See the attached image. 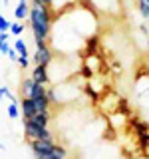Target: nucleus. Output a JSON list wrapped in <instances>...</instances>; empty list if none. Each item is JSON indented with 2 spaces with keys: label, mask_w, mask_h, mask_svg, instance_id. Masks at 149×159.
<instances>
[{
  "label": "nucleus",
  "mask_w": 149,
  "mask_h": 159,
  "mask_svg": "<svg viewBox=\"0 0 149 159\" xmlns=\"http://www.w3.org/2000/svg\"><path fill=\"white\" fill-rule=\"evenodd\" d=\"M24 28H26V24L20 22V20H14V22L10 24V32H12L14 36H18V38H20V34L24 32Z\"/></svg>",
  "instance_id": "obj_10"
},
{
  "label": "nucleus",
  "mask_w": 149,
  "mask_h": 159,
  "mask_svg": "<svg viewBox=\"0 0 149 159\" xmlns=\"http://www.w3.org/2000/svg\"><path fill=\"white\" fill-rule=\"evenodd\" d=\"M6 113H8V117H10V119H16L18 116H22V111L18 109V103H8Z\"/></svg>",
  "instance_id": "obj_11"
},
{
  "label": "nucleus",
  "mask_w": 149,
  "mask_h": 159,
  "mask_svg": "<svg viewBox=\"0 0 149 159\" xmlns=\"http://www.w3.org/2000/svg\"><path fill=\"white\" fill-rule=\"evenodd\" d=\"M30 16V2L28 0H18V4H16V8H14V18L16 20H26Z\"/></svg>",
  "instance_id": "obj_7"
},
{
  "label": "nucleus",
  "mask_w": 149,
  "mask_h": 159,
  "mask_svg": "<svg viewBox=\"0 0 149 159\" xmlns=\"http://www.w3.org/2000/svg\"><path fill=\"white\" fill-rule=\"evenodd\" d=\"M137 8H139V12H141V16L149 20V4L143 2V0H137Z\"/></svg>",
  "instance_id": "obj_12"
},
{
  "label": "nucleus",
  "mask_w": 149,
  "mask_h": 159,
  "mask_svg": "<svg viewBox=\"0 0 149 159\" xmlns=\"http://www.w3.org/2000/svg\"><path fill=\"white\" fill-rule=\"evenodd\" d=\"M0 54H2V52H0Z\"/></svg>",
  "instance_id": "obj_22"
},
{
  "label": "nucleus",
  "mask_w": 149,
  "mask_h": 159,
  "mask_svg": "<svg viewBox=\"0 0 149 159\" xmlns=\"http://www.w3.org/2000/svg\"><path fill=\"white\" fill-rule=\"evenodd\" d=\"M24 135L26 139H52V131L48 125H42L36 119H24Z\"/></svg>",
  "instance_id": "obj_2"
},
{
  "label": "nucleus",
  "mask_w": 149,
  "mask_h": 159,
  "mask_svg": "<svg viewBox=\"0 0 149 159\" xmlns=\"http://www.w3.org/2000/svg\"><path fill=\"white\" fill-rule=\"evenodd\" d=\"M12 46L18 52V56H28V46H26V42H24L22 38H16V42H14Z\"/></svg>",
  "instance_id": "obj_9"
},
{
  "label": "nucleus",
  "mask_w": 149,
  "mask_h": 159,
  "mask_svg": "<svg viewBox=\"0 0 149 159\" xmlns=\"http://www.w3.org/2000/svg\"><path fill=\"white\" fill-rule=\"evenodd\" d=\"M147 50H149V36H147Z\"/></svg>",
  "instance_id": "obj_21"
},
{
  "label": "nucleus",
  "mask_w": 149,
  "mask_h": 159,
  "mask_svg": "<svg viewBox=\"0 0 149 159\" xmlns=\"http://www.w3.org/2000/svg\"><path fill=\"white\" fill-rule=\"evenodd\" d=\"M10 20H6L2 16V12H0V32H10Z\"/></svg>",
  "instance_id": "obj_13"
},
{
  "label": "nucleus",
  "mask_w": 149,
  "mask_h": 159,
  "mask_svg": "<svg viewBox=\"0 0 149 159\" xmlns=\"http://www.w3.org/2000/svg\"><path fill=\"white\" fill-rule=\"evenodd\" d=\"M8 58L12 60V62H16V60L20 58V56H18V52H16V50H14V46H12V50H10V52H8Z\"/></svg>",
  "instance_id": "obj_16"
},
{
  "label": "nucleus",
  "mask_w": 149,
  "mask_h": 159,
  "mask_svg": "<svg viewBox=\"0 0 149 159\" xmlns=\"http://www.w3.org/2000/svg\"><path fill=\"white\" fill-rule=\"evenodd\" d=\"M28 145H30V151H32L34 157H36V159H44V157H48V155L54 153V145H56V141H54V139H32Z\"/></svg>",
  "instance_id": "obj_3"
},
{
  "label": "nucleus",
  "mask_w": 149,
  "mask_h": 159,
  "mask_svg": "<svg viewBox=\"0 0 149 159\" xmlns=\"http://www.w3.org/2000/svg\"><path fill=\"white\" fill-rule=\"evenodd\" d=\"M40 2H44V4H48V6H52V4H54V0H40Z\"/></svg>",
  "instance_id": "obj_19"
},
{
  "label": "nucleus",
  "mask_w": 149,
  "mask_h": 159,
  "mask_svg": "<svg viewBox=\"0 0 149 159\" xmlns=\"http://www.w3.org/2000/svg\"><path fill=\"white\" fill-rule=\"evenodd\" d=\"M0 42H10V32H0Z\"/></svg>",
  "instance_id": "obj_17"
},
{
  "label": "nucleus",
  "mask_w": 149,
  "mask_h": 159,
  "mask_svg": "<svg viewBox=\"0 0 149 159\" xmlns=\"http://www.w3.org/2000/svg\"><path fill=\"white\" fill-rule=\"evenodd\" d=\"M52 20H54V10L52 6L40 2V0H30V16L28 24L32 30L34 42H48L52 36Z\"/></svg>",
  "instance_id": "obj_1"
},
{
  "label": "nucleus",
  "mask_w": 149,
  "mask_h": 159,
  "mask_svg": "<svg viewBox=\"0 0 149 159\" xmlns=\"http://www.w3.org/2000/svg\"><path fill=\"white\" fill-rule=\"evenodd\" d=\"M18 66H20V70H28V66H30V60H28V56H20L18 60Z\"/></svg>",
  "instance_id": "obj_14"
},
{
  "label": "nucleus",
  "mask_w": 149,
  "mask_h": 159,
  "mask_svg": "<svg viewBox=\"0 0 149 159\" xmlns=\"http://www.w3.org/2000/svg\"><path fill=\"white\" fill-rule=\"evenodd\" d=\"M30 78L36 84H42V86H48V84L52 82V78H50V68H46V66H34Z\"/></svg>",
  "instance_id": "obj_5"
},
{
  "label": "nucleus",
  "mask_w": 149,
  "mask_h": 159,
  "mask_svg": "<svg viewBox=\"0 0 149 159\" xmlns=\"http://www.w3.org/2000/svg\"><path fill=\"white\" fill-rule=\"evenodd\" d=\"M20 111H22V119H32L36 117V107H34V102L28 98L20 99Z\"/></svg>",
  "instance_id": "obj_6"
},
{
  "label": "nucleus",
  "mask_w": 149,
  "mask_h": 159,
  "mask_svg": "<svg viewBox=\"0 0 149 159\" xmlns=\"http://www.w3.org/2000/svg\"><path fill=\"white\" fill-rule=\"evenodd\" d=\"M52 48L48 42H36V52H34V66H46L50 68L52 64Z\"/></svg>",
  "instance_id": "obj_4"
},
{
  "label": "nucleus",
  "mask_w": 149,
  "mask_h": 159,
  "mask_svg": "<svg viewBox=\"0 0 149 159\" xmlns=\"http://www.w3.org/2000/svg\"><path fill=\"white\" fill-rule=\"evenodd\" d=\"M34 88H36V82H34L32 78H24L22 80V98H32L34 93Z\"/></svg>",
  "instance_id": "obj_8"
},
{
  "label": "nucleus",
  "mask_w": 149,
  "mask_h": 159,
  "mask_svg": "<svg viewBox=\"0 0 149 159\" xmlns=\"http://www.w3.org/2000/svg\"><path fill=\"white\" fill-rule=\"evenodd\" d=\"M4 4H6V6H8V4H10V0H4Z\"/></svg>",
  "instance_id": "obj_20"
},
{
  "label": "nucleus",
  "mask_w": 149,
  "mask_h": 159,
  "mask_svg": "<svg viewBox=\"0 0 149 159\" xmlns=\"http://www.w3.org/2000/svg\"><path fill=\"white\" fill-rule=\"evenodd\" d=\"M12 50V46H10V42H0V52L2 54H6L8 56V52Z\"/></svg>",
  "instance_id": "obj_15"
},
{
  "label": "nucleus",
  "mask_w": 149,
  "mask_h": 159,
  "mask_svg": "<svg viewBox=\"0 0 149 159\" xmlns=\"http://www.w3.org/2000/svg\"><path fill=\"white\" fill-rule=\"evenodd\" d=\"M6 93H8V88L6 86H0V99L6 98Z\"/></svg>",
  "instance_id": "obj_18"
}]
</instances>
